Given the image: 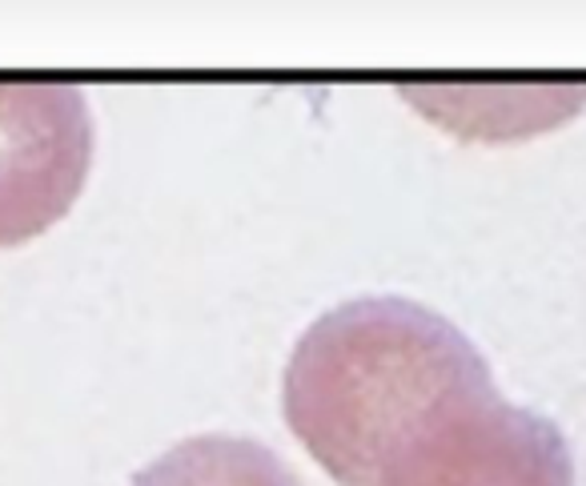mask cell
Wrapping results in <instances>:
<instances>
[{
	"label": "cell",
	"instance_id": "cell-1",
	"mask_svg": "<svg viewBox=\"0 0 586 486\" xmlns=\"http://www.w3.org/2000/svg\"><path fill=\"white\" fill-rule=\"evenodd\" d=\"M491 394V366L454 322L410 297H354L297 338L282 411L334 483L377 486Z\"/></svg>",
	"mask_w": 586,
	"mask_h": 486
},
{
	"label": "cell",
	"instance_id": "cell-2",
	"mask_svg": "<svg viewBox=\"0 0 586 486\" xmlns=\"http://www.w3.org/2000/svg\"><path fill=\"white\" fill-rule=\"evenodd\" d=\"M93 170V117L73 85H0V250L53 230Z\"/></svg>",
	"mask_w": 586,
	"mask_h": 486
},
{
	"label": "cell",
	"instance_id": "cell-3",
	"mask_svg": "<svg viewBox=\"0 0 586 486\" xmlns=\"http://www.w3.org/2000/svg\"><path fill=\"white\" fill-rule=\"evenodd\" d=\"M377 486H575V458L550 418L491 394L438 426Z\"/></svg>",
	"mask_w": 586,
	"mask_h": 486
},
{
	"label": "cell",
	"instance_id": "cell-4",
	"mask_svg": "<svg viewBox=\"0 0 586 486\" xmlns=\"http://www.w3.org/2000/svg\"><path fill=\"white\" fill-rule=\"evenodd\" d=\"M129 486H305L270 446L233 434H198L141 466Z\"/></svg>",
	"mask_w": 586,
	"mask_h": 486
}]
</instances>
